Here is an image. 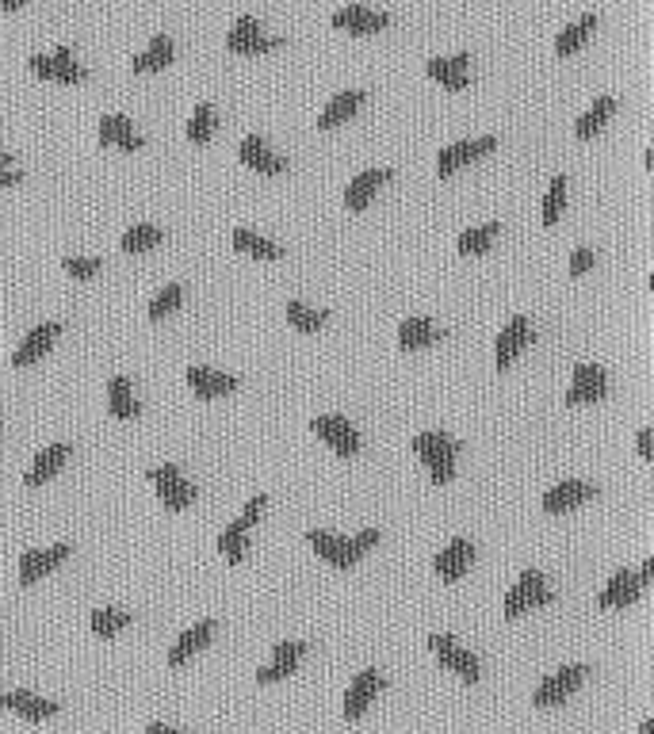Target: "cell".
<instances>
[{
    "instance_id": "6da1fadb",
    "label": "cell",
    "mask_w": 654,
    "mask_h": 734,
    "mask_svg": "<svg viewBox=\"0 0 654 734\" xmlns=\"http://www.w3.org/2000/svg\"><path fill=\"white\" fill-rule=\"evenodd\" d=\"M414 455L429 467L433 486H448L456 478V459H459V440L448 432H417L414 436Z\"/></svg>"
},
{
    "instance_id": "7a4b0ae2",
    "label": "cell",
    "mask_w": 654,
    "mask_h": 734,
    "mask_svg": "<svg viewBox=\"0 0 654 734\" xmlns=\"http://www.w3.org/2000/svg\"><path fill=\"white\" fill-rule=\"evenodd\" d=\"M555 601V593L547 589L544 574L540 570H521V578H517V585L505 593V605H502V616L505 620H521L524 612H532V608H547Z\"/></svg>"
},
{
    "instance_id": "3957f363",
    "label": "cell",
    "mask_w": 654,
    "mask_h": 734,
    "mask_svg": "<svg viewBox=\"0 0 654 734\" xmlns=\"http://www.w3.org/2000/svg\"><path fill=\"white\" fill-rule=\"evenodd\" d=\"M264 505H268V497L264 494L249 497V501H245V513H241L234 524H226V532L218 536V551L226 555V562H234V566H238V562L249 555V528L261 520Z\"/></svg>"
},
{
    "instance_id": "277c9868",
    "label": "cell",
    "mask_w": 654,
    "mask_h": 734,
    "mask_svg": "<svg viewBox=\"0 0 654 734\" xmlns=\"http://www.w3.org/2000/svg\"><path fill=\"white\" fill-rule=\"evenodd\" d=\"M146 478H150L153 486H157V497H161V505H165L169 513H184V509L196 501V486L180 475V467H176V463L150 467V471H146Z\"/></svg>"
},
{
    "instance_id": "5b68a950",
    "label": "cell",
    "mask_w": 654,
    "mask_h": 734,
    "mask_svg": "<svg viewBox=\"0 0 654 734\" xmlns=\"http://www.w3.org/2000/svg\"><path fill=\"white\" fill-rule=\"evenodd\" d=\"M429 650L436 654V662H440L448 673H456L463 685H475L482 677L479 658H475L467 647H459L452 635H429Z\"/></svg>"
},
{
    "instance_id": "8992f818",
    "label": "cell",
    "mask_w": 654,
    "mask_h": 734,
    "mask_svg": "<svg viewBox=\"0 0 654 734\" xmlns=\"http://www.w3.org/2000/svg\"><path fill=\"white\" fill-rule=\"evenodd\" d=\"M31 73L43 77V81H58V85H81L88 73L81 62H73V50L69 46H54L50 54H35L31 58Z\"/></svg>"
},
{
    "instance_id": "52a82bcc",
    "label": "cell",
    "mask_w": 654,
    "mask_h": 734,
    "mask_svg": "<svg viewBox=\"0 0 654 734\" xmlns=\"http://www.w3.org/2000/svg\"><path fill=\"white\" fill-rule=\"evenodd\" d=\"M280 46H284V39L280 35H264L257 16H238L234 27L226 31V50L230 54H272Z\"/></svg>"
},
{
    "instance_id": "ba28073f",
    "label": "cell",
    "mask_w": 654,
    "mask_h": 734,
    "mask_svg": "<svg viewBox=\"0 0 654 734\" xmlns=\"http://www.w3.org/2000/svg\"><path fill=\"white\" fill-rule=\"evenodd\" d=\"M586 666H563V670H555L551 677H544L536 692H532V708H559L563 700H570L574 692L582 689V681H586Z\"/></svg>"
},
{
    "instance_id": "9c48e42d",
    "label": "cell",
    "mask_w": 654,
    "mask_h": 734,
    "mask_svg": "<svg viewBox=\"0 0 654 734\" xmlns=\"http://www.w3.org/2000/svg\"><path fill=\"white\" fill-rule=\"evenodd\" d=\"M310 429L314 436L329 444L333 452L341 455V459H352V455L360 452V432L349 425V417H341V413H318L314 421H310Z\"/></svg>"
},
{
    "instance_id": "30bf717a",
    "label": "cell",
    "mask_w": 654,
    "mask_h": 734,
    "mask_svg": "<svg viewBox=\"0 0 654 734\" xmlns=\"http://www.w3.org/2000/svg\"><path fill=\"white\" fill-rule=\"evenodd\" d=\"M494 150H498V138H494V134L467 138V142H452V146H444L440 157H436V173L444 180V176L459 173L463 165H471V161H479V157H486V153H494Z\"/></svg>"
},
{
    "instance_id": "8fae6325",
    "label": "cell",
    "mask_w": 654,
    "mask_h": 734,
    "mask_svg": "<svg viewBox=\"0 0 654 734\" xmlns=\"http://www.w3.org/2000/svg\"><path fill=\"white\" fill-rule=\"evenodd\" d=\"M605 394H609V375H605V367L578 364L574 367V379H570L567 394H563V406H589V402H601Z\"/></svg>"
},
{
    "instance_id": "7c38bea8",
    "label": "cell",
    "mask_w": 654,
    "mask_h": 734,
    "mask_svg": "<svg viewBox=\"0 0 654 734\" xmlns=\"http://www.w3.org/2000/svg\"><path fill=\"white\" fill-rule=\"evenodd\" d=\"M532 337H536V329H532L528 318H521V314L509 318V322L502 325V333H498V341H494V367H498V371L513 367V360L532 345Z\"/></svg>"
},
{
    "instance_id": "4fadbf2b",
    "label": "cell",
    "mask_w": 654,
    "mask_h": 734,
    "mask_svg": "<svg viewBox=\"0 0 654 734\" xmlns=\"http://www.w3.org/2000/svg\"><path fill=\"white\" fill-rule=\"evenodd\" d=\"M238 161L245 165V169H253V173H261V176L287 173V161L280 157V153H272V146L264 142L261 134H245V138H241Z\"/></svg>"
},
{
    "instance_id": "5bb4252c",
    "label": "cell",
    "mask_w": 654,
    "mask_h": 734,
    "mask_svg": "<svg viewBox=\"0 0 654 734\" xmlns=\"http://www.w3.org/2000/svg\"><path fill=\"white\" fill-rule=\"evenodd\" d=\"M69 555H73V547H69V543H54V547H46V551H23L20 555V585L43 582L46 574H54Z\"/></svg>"
},
{
    "instance_id": "9a60e30c",
    "label": "cell",
    "mask_w": 654,
    "mask_h": 734,
    "mask_svg": "<svg viewBox=\"0 0 654 734\" xmlns=\"http://www.w3.org/2000/svg\"><path fill=\"white\" fill-rule=\"evenodd\" d=\"M387 689V677L379 670H364V673H356L352 677V685L349 692H345V719H360V715L368 712L371 704H375V696Z\"/></svg>"
},
{
    "instance_id": "2e32d148",
    "label": "cell",
    "mask_w": 654,
    "mask_h": 734,
    "mask_svg": "<svg viewBox=\"0 0 654 734\" xmlns=\"http://www.w3.org/2000/svg\"><path fill=\"white\" fill-rule=\"evenodd\" d=\"M597 497V486L593 482H578V478H567V482H559V486H551L544 494V513H570V509H582L586 501Z\"/></svg>"
},
{
    "instance_id": "e0dca14e",
    "label": "cell",
    "mask_w": 654,
    "mask_h": 734,
    "mask_svg": "<svg viewBox=\"0 0 654 734\" xmlns=\"http://www.w3.org/2000/svg\"><path fill=\"white\" fill-rule=\"evenodd\" d=\"M0 708L12 715H20L27 723H43L50 715H58V704L54 700H43L39 692H27V689H8L0 692Z\"/></svg>"
},
{
    "instance_id": "ac0fdd59",
    "label": "cell",
    "mask_w": 654,
    "mask_h": 734,
    "mask_svg": "<svg viewBox=\"0 0 654 734\" xmlns=\"http://www.w3.org/2000/svg\"><path fill=\"white\" fill-rule=\"evenodd\" d=\"M387 23H391V16L379 8H368V4H349V8L333 12V27L349 31V35H379Z\"/></svg>"
},
{
    "instance_id": "d6986e66",
    "label": "cell",
    "mask_w": 654,
    "mask_h": 734,
    "mask_svg": "<svg viewBox=\"0 0 654 734\" xmlns=\"http://www.w3.org/2000/svg\"><path fill=\"white\" fill-rule=\"evenodd\" d=\"M306 650H310V647H306V643H299V639L276 643V650H272V662L257 670V685H276V681H284L287 673L299 670V662L306 658Z\"/></svg>"
},
{
    "instance_id": "ffe728a7",
    "label": "cell",
    "mask_w": 654,
    "mask_h": 734,
    "mask_svg": "<svg viewBox=\"0 0 654 734\" xmlns=\"http://www.w3.org/2000/svg\"><path fill=\"white\" fill-rule=\"evenodd\" d=\"M62 337V325L58 322H43V325H35L27 337L20 341V348L12 352V367H31V364H39L46 352L54 348V341Z\"/></svg>"
},
{
    "instance_id": "44dd1931",
    "label": "cell",
    "mask_w": 654,
    "mask_h": 734,
    "mask_svg": "<svg viewBox=\"0 0 654 734\" xmlns=\"http://www.w3.org/2000/svg\"><path fill=\"white\" fill-rule=\"evenodd\" d=\"M647 585L635 578V570H616L605 589L597 593V608H632L643 597Z\"/></svg>"
},
{
    "instance_id": "7402d4cb",
    "label": "cell",
    "mask_w": 654,
    "mask_h": 734,
    "mask_svg": "<svg viewBox=\"0 0 654 734\" xmlns=\"http://www.w3.org/2000/svg\"><path fill=\"white\" fill-rule=\"evenodd\" d=\"M475 562V543L471 540H452L440 555L433 559V574L440 582H459Z\"/></svg>"
},
{
    "instance_id": "603a6c76",
    "label": "cell",
    "mask_w": 654,
    "mask_h": 734,
    "mask_svg": "<svg viewBox=\"0 0 654 734\" xmlns=\"http://www.w3.org/2000/svg\"><path fill=\"white\" fill-rule=\"evenodd\" d=\"M184 379H188V387L196 390V398H207V402L226 398V394L238 390V379L226 375V371H215V367H188Z\"/></svg>"
},
{
    "instance_id": "cb8c5ba5",
    "label": "cell",
    "mask_w": 654,
    "mask_h": 734,
    "mask_svg": "<svg viewBox=\"0 0 654 734\" xmlns=\"http://www.w3.org/2000/svg\"><path fill=\"white\" fill-rule=\"evenodd\" d=\"M96 138H100V146H115V150L123 153L142 150V134L134 130V123L127 115H104L100 127H96Z\"/></svg>"
},
{
    "instance_id": "d4e9b609",
    "label": "cell",
    "mask_w": 654,
    "mask_h": 734,
    "mask_svg": "<svg viewBox=\"0 0 654 734\" xmlns=\"http://www.w3.org/2000/svg\"><path fill=\"white\" fill-rule=\"evenodd\" d=\"M425 73L440 81L448 92H463L471 85V54H452V58H433L425 62Z\"/></svg>"
},
{
    "instance_id": "484cf974",
    "label": "cell",
    "mask_w": 654,
    "mask_h": 734,
    "mask_svg": "<svg viewBox=\"0 0 654 734\" xmlns=\"http://www.w3.org/2000/svg\"><path fill=\"white\" fill-rule=\"evenodd\" d=\"M69 455H73V448H69V444H50V448H43V452L35 455L31 471L23 475V486H27V490H43V482H50V478L66 467Z\"/></svg>"
},
{
    "instance_id": "4316f807",
    "label": "cell",
    "mask_w": 654,
    "mask_h": 734,
    "mask_svg": "<svg viewBox=\"0 0 654 734\" xmlns=\"http://www.w3.org/2000/svg\"><path fill=\"white\" fill-rule=\"evenodd\" d=\"M391 169H368V173L352 176V184L345 188V207L349 211H368V203L383 184H391Z\"/></svg>"
},
{
    "instance_id": "83f0119b",
    "label": "cell",
    "mask_w": 654,
    "mask_h": 734,
    "mask_svg": "<svg viewBox=\"0 0 654 734\" xmlns=\"http://www.w3.org/2000/svg\"><path fill=\"white\" fill-rule=\"evenodd\" d=\"M306 543L318 551V559L329 562L333 570H349L352 559H349V540L345 536H333V532H322V528H310L306 532Z\"/></svg>"
},
{
    "instance_id": "f1b7e54d",
    "label": "cell",
    "mask_w": 654,
    "mask_h": 734,
    "mask_svg": "<svg viewBox=\"0 0 654 734\" xmlns=\"http://www.w3.org/2000/svg\"><path fill=\"white\" fill-rule=\"evenodd\" d=\"M211 639H215V620H199L196 627H188V631L173 643V650H169V666H173V670L176 666H184V662H188L192 654H199Z\"/></svg>"
},
{
    "instance_id": "f546056e",
    "label": "cell",
    "mask_w": 654,
    "mask_h": 734,
    "mask_svg": "<svg viewBox=\"0 0 654 734\" xmlns=\"http://www.w3.org/2000/svg\"><path fill=\"white\" fill-rule=\"evenodd\" d=\"M360 104H364V92H360V88L337 92L326 108H322V115H318V130H337L341 123H349L352 115L360 111Z\"/></svg>"
},
{
    "instance_id": "4dcf8cb0",
    "label": "cell",
    "mask_w": 654,
    "mask_h": 734,
    "mask_svg": "<svg viewBox=\"0 0 654 734\" xmlns=\"http://www.w3.org/2000/svg\"><path fill=\"white\" fill-rule=\"evenodd\" d=\"M440 337H444V329H436V325L429 322V318H421V314H417V318H406V322L398 325V348H402V352L429 348V345H436Z\"/></svg>"
},
{
    "instance_id": "1f68e13d",
    "label": "cell",
    "mask_w": 654,
    "mask_h": 734,
    "mask_svg": "<svg viewBox=\"0 0 654 734\" xmlns=\"http://www.w3.org/2000/svg\"><path fill=\"white\" fill-rule=\"evenodd\" d=\"M593 31H597V12H586L582 20L567 23V27H563V31L555 35V54H559V58H570V54H578V50L586 46V39L593 35Z\"/></svg>"
},
{
    "instance_id": "d6a6232c",
    "label": "cell",
    "mask_w": 654,
    "mask_h": 734,
    "mask_svg": "<svg viewBox=\"0 0 654 734\" xmlns=\"http://www.w3.org/2000/svg\"><path fill=\"white\" fill-rule=\"evenodd\" d=\"M173 54H176V46L173 39L161 31V35H153L150 46L142 50V54H134V73H157V69H165V65L173 62Z\"/></svg>"
},
{
    "instance_id": "836d02e7",
    "label": "cell",
    "mask_w": 654,
    "mask_h": 734,
    "mask_svg": "<svg viewBox=\"0 0 654 734\" xmlns=\"http://www.w3.org/2000/svg\"><path fill=\"white\" fill-rule=\"evenodd\" d=\"M108 410H111V417H115V421H134V417H138V398H134L131 379H123V375H111Z\"/></svg>"
},
{
    "instance_id": "e575fe53",
    "label": "cell",
    "mask_w": 654,
    "mask_h": 734,
    "mask_svg": "<svg viewBox=\"0 0 654 734\" xmlns=\"http://www.w3.org/2000/svg\"><path fill=\"white\" fill-rule=\"evenodd\" d=\"M230 241H234V249L245 253V257H257V260H280L284 257V245L261 238V234H253V230H245V226H238V230L230 234Z\"/></svg>"
},
{
    "instance_id": "d590c367",
    "label": "cell",
    "mask_w": 654,
    "mask_h": 734,
    "mask_svg": "<svg viewBox=\"0 0 654 734\" xmlns=\"http://www.w3.org/2000/svg\"><path fill=\"white\" fill-rule=\"evenodd\" d=\"M612 111H616V96H597V100H593V108L578 115L574 134H578L582 142H589V138H593V134H597V130H601L612 119Z\"/></svg>"
},
{
    "instance_id": "8d00e7d4",
    "label": "cell",
    "mask_w": 654,
    "mask_h": 734,
    "mask_svg": "<svg viewBox=\"0 0 654 734\" xmlns=\"http://www.w3.org/2000/svg\"><path fill=\"white\" fill-rule=\"evenodd\" d=\"M502 234V222H486V226H475V230H463L456 241V249L463 257H482L494 249V241Z\"/></svg>"
},
{
    "instance_id": "74e56055",
    "label": "cell",
    "mask_w": 654,
    "mask_h": 734,
    "mask_svg": "<svg viewBox=\"0 0 654 734\" xmlns=\"http://www.w3.org/2000/svg\"><path fill=\"white\" fill-rule=\"evenodd\" d=\"M131 624H134V616L131 612H123V608H96V612H92V620H88L92 635H100V639H111V635L127 631Z\"/></svg>"
},
{
    "instance_id": "f35d334b",
    "label": "cell",
    "mask_w": 654,
    "mask_h": 734,
    "mask_svg": "<svg viewBox=\"0 0 654 734\" xmlns=\"http://www.w3.org/2000/svg\"><path fill=\"white\" fill-rule=\"evenodd\" d=\"M165 241V234H161V226H150V222H138V226H131L127 234H123V253H150V249H157Z\"/></svg>"
},
{
    "instance_id": "ab89813d",
    "label": "cell",
    "mask_w": 654,
    "mask_h": 734,
    "mask_svg": "<svg viewBox=\"0 0 654 734\" xmlns=\"http://www.w3.org/2000/svg\"><path fill=\"white\" fill-rule=\"evenodd\" d=\"M215 130H218L215 108H211V104H196L192 119H188V127H184L188 142H196V146H207V142L215 138Z\"/></svg>"
},
{
    "instance_id": "60d3db41",
    "label": "cell",
    "mask_w": 654,
    "mask_h": 734,
    "mask_svg": "<svg viewBox=\"0 0 654 734\" xmlns=\"http://www.w3.org/2000/svg\"><path fill=\"white\" fill-rule=\"evenodd\" d=\"M329 322V310H314L306 303H287V325L295 333H318Z\"/></svg>"
},
{
    "instance_id": "b9f144b4",
    "label": "cell",
    "mask_w": 654,
    "mask_h": 734,
    "mask_svg": "<svg viewBox=\"0 0 654 734\" xmlns=\"http://www.w3.org/2000/svg\"><path fill=\"white\" fill-rule=\"evenodd\" d=\"M180 303H184V287H180V283H165V287L153 295L150 322H165V318H169V314H173Z\"/></svg>"
},
{
    "instance_id": "7bdbcfd3",
    "label": "cell",
    "mask_w": 654,
    "mask_h": 734,
    "mask_svg": "<svg viewBox=\"0 0 654 734\" xmlns=\"http://www.w3.org/2000/svg\"><path fill=\"white\" fill-rule=\"evenodd\" d=\"M563 207H567V176L559 173L551 184H547V195H544V226H555L559 215H563Z\"/></svg>"
},
{
    "instance_id": "ee69618b",
    "label": "cell",
    "mask_w": 654,
    "mask_h": 734,
    "mask_svg": "<svg viewBox=\"0 0 654 734\" xmlns=\"http://www.w3.org/2000/svg\"><path fill=\"white\" fill-rule=\"evenodd\" d=\"M62 268H66L73 280H92V276H100V272H104V260L100 257H66L62 260Z\"/></svg>"
},
{
    "instance_id": "f6af8a7d",
    "label": "cell",
    "mask_w": 654,
    "mask_h": 734,
    "mask_svg": "<svg viewBox=\"0 0 654 734\" xmlns=\"http://www.w3.org/2000/svg\"><path fill=\"white\" fill-rule=\"evenodd\" d=\"M379 540H383V536H379V528H364V532H356V536L349 540V559H352V566L364 559L368 551H375V547H379Z\"/></svg>"
},
{
    "instance_id": "bcb514c9",
    "label": "cell",
    "mask_w": 654,
    "mask_h": 734,
    "mask_svg": "<svg viewBox=\"0 0 654 734\" xmlns=\"http://www.w3.org/2000/svg\"><path fill=\"white\" fill-rule=\"evenodd\" d=\"M593 249H574L570 253V276H586L589 268H593Z\"/></svg>"
},
{
    "instance_id": "7dc6e473",
    "label": "cell",
    "mask_w": 654,
    "mask_h": 734,
    "mask_svg": "<svg viewBox=\"0 0 654 734\" xmlns=\"http://www.w3.org/2000/svg\"><path fill=\"white\" fill-rule=\"evenodd\" d=\"M20 180L23 176H20V169L12 165V157H8V153H0V188H16Z\"/></svg>"
},
{
    "instance_id": "c3c4849f",
    "label": "cell",
    "mask_w": 654,
    "mask_h": 734,
    "mask_svg": "<svg viewBox=\"0 0 654 734\" xmlns=\"http://www.w3.org/2000/svg\"><path fill=\"white\" fill-rule=\"evenodd\" d=\"M635 452H639V459H647V463H651V459H654L651 429H639V432H635Z\"/></svg>"
},
{
    "instance_id": "681fc988",
    "label": "cell",
    "mask_w": 654,
    "mask_h": 734,
    "mask_svg": "<svg viewBox=\"0 0 654 734\" xmlns=\"http://www.w3.org/2000/svg\"><path fill=\"white\" fill-rule=\"evenodd\" d=\"M635 578H639V582L643 585H651L654 582V555L647 562H643V566H639V570H635Z\"/></svg>"
},
{
    "instance_id": "f907efd6",
    "label": "cell",
    "mask_w": 654,
    "mask_h": 734,
    "mask_svg": "<svg viewBox=\"0 0 654 734\" xmlns=\"http://www.w3.org/2000/svg\"><path fill=\"white\" fill-rule=\"evenodd\" d=\"M146 734H188V731H176V727H165V723H150Z\"/></svg>"
},
{
    "instance_id": "816d5d0a",
    "label": "cell",
    "mask_w": 654,
    "mask_h": 734,
    "mask_svg": "<svg viewBox=\"0 0 654 734\" xmlns=\"http://www.w3.org/2000/svg\"><path fill=\"white\" fill-rule=\"evenodd\" d=\"M23 4H31V0H0V8H23Z\"/></svg>"
},
{
    "instance_id": "f5cc1de1",
    "label": "cell",
    "mask_w": 654,
    "mask_h": 734,
    "mask_svg": "<svg viewBox=\"0 0 654 734\" xmlns=\"http://www.w3.org/2000/svg\"><path fill=\"white\" fill-rule=\"evenodd\" d=\"M639 734H654V719H643V723H639Z\"/></svg>"
}]
</instances>
